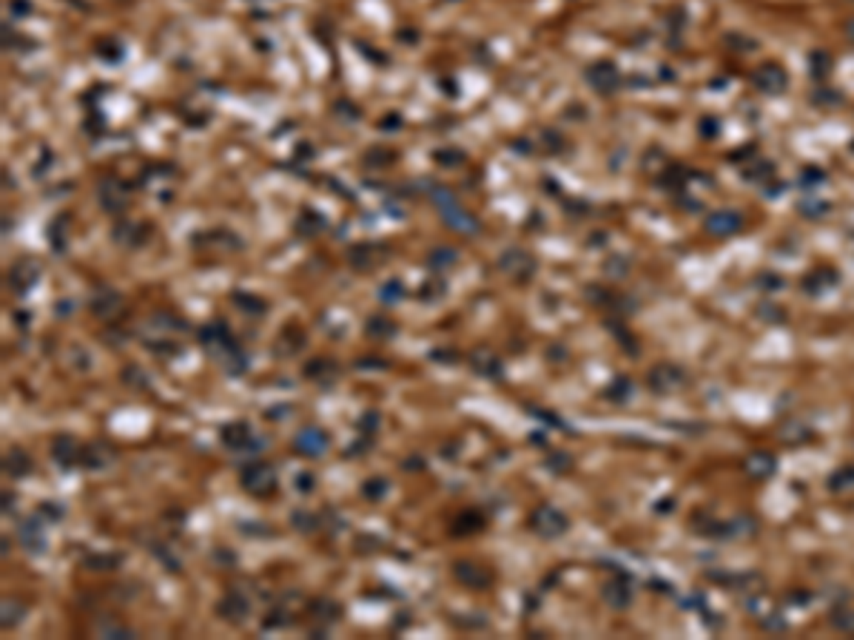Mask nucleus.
Returning a JSON list of instances; mask_svg holds the SVG:
<instances>
[{
	"label": "nucleus",
	"instance_id": "nucleus-1",
	"mask_svg": "<svg viewBox=\"0 0 854 640\" xmlns=\"http://www.w3.org/2000/svg\"><path fill=\"white\" fill-rule=\"evenodd\" d=\"M430 197H433V202H436V208H439V213L444 217V222L453 228V231H459V233H479V220L473 217L470 211H464L462 205H459V200L453 197V191L450 188H442V185H436V188H430Z\"/></svg>",
	"mask_w": 854,
	"mask_h": 640
},
{
	"label": "nucleus",
	"instance_id": "nucleus-2",
	"mask_svg": "<svg viewBox=\"0 0 854 640\" xmlns=\"http://www.w3.org/2000/svg\"><path fill=\"white\" fill-rule=\"evenodd\" d=\"M240 484H243L245 492H251L256 498H265L276 489L279 481H276V469L268 461H251L240 472Z\"/></svg>",
	"mask_w": 854,
	"mask_h": 640
},
{
	"label": "nucleus",
	"instance_id": "nucleus-3",
	"mask_svg": "<svg viewBox=\"0 0 854 640\" xmlns=\"http://www.w3.org/2000/svg\"><path fill=\"white\" fill-rule=\"evenodd\" d=\"M530 527H533V532L541 535V538H558V535L567 532L569 521H567V515H564L561 510H556L553 504H541V507L533 512V518H530Z\"/></svg>",
	"mask_w": 854,
	"mask_h": 640
},
{
	"label": "nucleus",
	"instance_id": "nucleus-4",
	"mask_svg": "<svg viewBox=\"0 0 854 640\" xmlns=\"http://www.w3.org/2000/svg\"><path fill=\"white\" fill-rule=\"evenodd\" d=\"M294 447H296V453H302L307 458H322L328 453L330 441H328V436L319 430V427H305V430L296 433Z\"/></svg>",
	"mask_w": 854,
	"mask_h": 640
},
{
	"label": "nucleus",
	"instance_id": "nucleus-5",
	"mask_svg": "<svg viewBox=\"0 0 854 640\" xmlns=\"http://www.w3.org/2000/svg\"><path fill=\"white\" fill-rule=\"evenodd\" d=\"M220 438H222V444H225L228 449H234V453H245V449H256V444H254V433H251V427H248L245 421H231V424H225V427H222V433H220Z\"/></svg>",
	"mask_w": 854,
	"mask_h": 640
},
{
	"label": "nucleus",
	"instance_id": "nucleus-6",
	"mask_svg": "<svg viewBox=\"0 0 854 640\" xmlns=\"http://www.w3.org/2000/svg\"><path fill=\"white\" fill-rule=\"evenodd\" d=\"M453 575H456V581H459L462 586H467V589H487L490 581H493L484 566L470 563V561H456V563H453Z\"/></svg>",
	"mask_w": 854,
	"mask_h": 640
},
{
	"label": "nucleus",
	"instance_id": "nucleus-7",
	"mask_svg": "<svg viewBox=\"0 0 854 640\" xmlns=\"http://www.w3.org/2000/svg\"><path fill=\"white\" fill-rule=\"evenodd\" d=\"M217 612L222 614L228 623H243L248 618V612H251V603H248V598L243 595V592L231 589V592H225V598L217 603Z\"/></svg>",
	"mask_w": 854,
	"mask_h": 640
},
{
	"label": "nucleus",
	"instance_id": "nucleus-8",
	"mask_svg": "<svg viewBox=\"0 0 854 640\" xmlns=\"http://www.w3.org/2000/svg\"><path fill=\"white\" fill-rule=\"evenodd\" d=\"M80 449H83V447L77 444L75 436H57V438L52 441V458H55L57 467L71 469L75 464H80Z\"/></svg>",
	"mask_w": 854,
	"mask_h": 640
},
{
	"label": "nucleus",
	"instance_id": "nucleus-9",
	"mask_svg": "<svg viewBox=\"0 0 854 640\" xmlns=\"http://www.w3.org/2000/svg\"><path fill=\"white\" fill-rule=\"evenodd\" d=\"M498 265H502V271H504L507 276H515V279H527V276L533 273V268H535V262L530 259V253L518 251V248L504 251L502 259H498Z\"/></svg>",
	"mask_w": 854,
	"mask_h": 640
},
{
	"label": "nucleus",
	"instance_id": "nucleus-10",
	"mask_svg": "<svg viewBox=\"0 0 854 640\" xmlns=\"http://www.w3.org/2000/svg\"><path fill=\"white\" fill-rule=\"evenodd\" d=\"M470 367L476 370L479 376H484V378H502L504 376V367H502V362H498V356L495 353H490V347H476L470 353Z\"/></svg>",
	"mask_w": 854,
	"mask_h": 640
},
{
	"label": "nucleus",
	"instance_id": "nucleus-11",
	"mask_svg": "<svg viewBox=\"0 0 854 640\" xmlns=\"http://www.w3.org/2000/svg\"><path fill=\"white\" fill-rule=\"evenodd\" d=\"M20 541H23V547H26L32 555L46 552V535H43V518L40 515L26 518L20 524Z\"/></svg>",
	"mask_w": 854,
	"mask_h": 640
},
{
	"label": "nucleus",
	"instance_id": "nucleus-12",
	"mask_svg": "<svg viewBox=\"0 0 854 640\" xmlns=\"http://www.w3.org/2000/svg\"><path fill=\"white\" fill-rule=\"evenodd\" d=\"M37 276H40L37 262H32V259H20V262L9 271V284H12L17 293H26L32 284L37 282Z\"/></svg>",
	"mask_w": 854,
	"mask_h": 640
},
{
	"label": "nucleus",
	"instance_id": "nucleus-13",
	"mask_svg": "<svg viewBox=\"0 0 854 640\" xmlns=\"http://www.w3.org/2000/svg\"><path fill=\"white\" fill-rule=\"evenodd\" d=\"M91 311H94V316H100V319H111V316H117L123 311V296L117 291L103 288V291H97L91 296Z\"/></svg>",
	"mask_w": 854,
	"mask_h": 640
},
{
	"label": "nucleus",
	"instance_id": "nucleus-14",
	"mask_svg": "<svg viewBox=\"0 0 854 640\" xmlns=\"http://www.w3.org/2000/svg\"><path fill=\"white\" fill-rule=\"evenodd\" d=\"M3 469H6V476H12V478H26L29 472L35 469V464H32V456L26 453V449L12 447L9 453L3 456Z\"/></svg>",
	"mask_w": 854,
	"mask_h": 640
},
{
	"label": "nucleus",
	"instance_id": "nucleus-15",
	"mask_svg": "<svg viewBox=\"0 0 854 640\" xmlns=\"http://www.w3.org/2000/svg\"><path fill=\"white\" fill-rule=\"evenodd\" d=\"M108 461H111V447L103 441H91L80 449V464L86 469H103L108 467Z\"/></svg>",
	"mask_w": 854,
	"mask_h": 640
},
{
	"label": "nucleus",
	"instance_id": "nucleus-16",
	"mask_svg": "<svg viewBox=\"0 0 854 640\" xmlns=\"http://www.w3.org/2000/svg\"><path fill=\"white\" fill-rule=\"evenodd\" d=\"M97 194H100L103 208H106V211H111V213H117V211H123V208H126V191H123V188L117 185L114 180H103V182H100V188H97Z\"/></svg>",
	"mask_w": 854,
	"mask_h": 640
},
{
	"label": "nucleus",
	"instance_id": "nucleus-17",
	"mask_svg": "<svg viewBox=\"0 0 854 640\" xmlns=\"http://www.w3.org/2000/svg\"><path fill=\"white\" fill-rule=\"evenodd\" d=\"M683 378V373L678 370V367H672V365H658L652 373H649V385L655 387V390H672L678 382Z\"/></svg>",
	"mask_w": 854,
	"mask_h": 640
},
{
	"label": "nucleus",
	"instance_id": "nucleus-18",
	"mask_svg": "<svg viewBox=\"0 0 854 640\" xmlns=\"http://www.w3.org/2000/svg\"><path fill=\"white\" fill-rule=\"evenodd\" d=\"M604 601L615 609H624L629 603V583L627 581H609L604 586Z\"/></svg>",
	"mask_w": 854,
	"mask_h": 640
},
{
	"label": "nucleus",
	"instance_id": "nucleus-19",
	"mask_svg": "<svg viewBox=\"0 0 854 640\" xmlns=\"http://www.w3.org/2000/svg\"><path fill=\"white\" fill-rule=\"evenodd\" d=\"M743 467H746V472L752 478H766V476H772V472H775V458L766 456V453H755V456L746 458Z\"/></svg>",
	"mask_w": 854,
	"mask_h": 640
},
{
	"label": "nucleus",
	"instance_id": "nucleus-20",
	"mask_svg": "<svg viewBox=\"0 0 854 640\" xmlns=\"http://www.w3.org/2000/svg\"><path fill=\"white\" fill-rule=\"evenodd\" d=\"M376 262H379L376 245H356V248H350V265L356 271H370Z\"/></svg>",
	"mask_w": 854,
	"mask_h": 640
},
{
	"label": "nucleus",
	"instance_id": "nucleus-21",
	"mask_svg": "<svg viewBox=\"0 0 854 640\" xmlns=\"http://www.w3.org/2000/svg\"><path fill=\"white\" fill-rule=\"evenodd\" d=\"M23 614H26V603L20 598H3V618H0L3 629H15L23 621Z\"/></svg>",
	"mask_w": 854,
	"mask_h": 640
},
{
	"label": "nucleus",
	"instance_id": "nucleus-22",
	"mask_svg": "<svg viewBox=\"0 0 854 640\" xmlns=\"http://www.w3.org/2000/svg\"><path fill=\"white\" fill-rule=\"evenodd\" d=\"M336 376V365L328 359H314L311 365H305V378H314V382H330Z\"/></svg>",
	"mask_w": 854,
	"mask_h": 640
},
{
	"label": "nucleus",
	"instance_id": "nucleus-23",
	"mask_svg": "<svg viewBox=\"0 0 854 640\" xmlns=\"http://www.w3.org/2000/svg\"><path fill=\"white\" fill-rule=\"evenodd\" d=\"M94 634L97 637H131V629L114 618H100L94 623Z\"/></svg>",
	"mask_w": 854,
	"mask_h": 640
},
{
	"label": "nucleus",
	"instance_id": "nucleus-24",
	"mask_svg": "<svg viewBox=\"0 0 854 640\" xmlns=\"http://www.w3.org/2000/svg\"><path fill=\"white\" fill-rule=\"evenodd\" d=\"M311 612H314V618H316V621H322V623H334V621L339 618V614H342L339 603L328 601V598H322V601H314V603H311Z\"/></svg>",
	"mask_w": 854,
	"mask_h": 640
},
{
	"label": "nucleus",
	"instance_id": "nucleus-25",
	"mask_svg": "<svg viewBox=\"0 0 854 640\" xmlns=\"http://www.w3.org/2000/svg\"><path fill=\"white\" fill-rule=\"evenodd\" d=\"M484 527V518L479 515V512H464V515H459L456 518V527H453V532L456 535H473V532H479Z\"/></svg>",
	"mask_w": 854,
	"mask_h": 640
},
{
	"label": "nucleus",
	"instance_id": "nucleus-26",
	"mask_svg": "<svg viewBox=\"0 0 854 640\" xmlns=\"http://www.w3.org/2000/svg\"><path fill=\"white\" fill-rule=\"evenodd\" d=\"M234 304L240 307V311H245V313H254V316H259V313L268 311V304H265L263 299L251 296V293H234Z\"/></svg>",
	"mask_w": 854,
	"mask_h": 640
},
{
	"label": "nucleus",
	"instance_id": "nucleus-27",
	"mask_svg": "<svg viewBox=\"0 0 854 640\" xmlns=\"http://www.w3.org/2000/svg\"><path fill=\"white\" fill-rule=\"evenodd\" d=\"M117 563H120L117 555H88L83 561V566L91 569V572H111V569H117Z\"/></svg>",
	"mask_w": 854,
	"mask_h": 640
},
{
	"label": "nucleus",
	"instance_id": "nucleus-28",
	"mask_svg": "<svg viewBox=\"0 0 854 640\" xmlns=\"http://www.w3.org/2000/svg\"><path fill=\"white\" fill-rule=\"evenodd\" d=\"M396 333V324L385 316H373L368 322V336H376V339H390Z\"/></svg>",
	"mask_w": 854,
	"mask_h": 640
},
{
	"label": "nucleus",
	"instance_id": "nucleus-29",
	"mask_svg": "<svg viewBox=\"0 0 854 640\" xmlns=\"http://www.w3.org/2000/svg\"><path fill=\"white\" fill-rule=\"evenodd\" d=\"M385 492H388V481L382 476H373L362 484V495L368 498V501H382Z\"/></svg>",
	"mask_w": 854,
	"mask_h": 640
},
{
	"label": "nucleus",
	"instance_id": "nucleus-30",
	"mask_svg": "<svg viewBox=\"0 0 854 640\" xmlns=\"http://www.w3.org/2000/svg\"><path fill=\"white\" fill-rule=\"evenodd\" d=\"M589 80L596 83V86H598L601 91H609V88L615 86V80H618V77H615L612 66H598V68H592V71H589Z\"/></svg>",
	"mask_w": 854,
	"mask_h": 640
},
{
	"label": "nucleus",
	"instance_id": "nucleus-31",
	"mask_svg": "<svg viewBox=\"0 0 854 640\" xmlns=\"http://www.w3.org/2000/svg\"><path fill=\"white\" fill-rule=\"evenodd\" d=\"M427 262H430V268H436V271H444L456 262V251L453 248H436V251H430V256H427Z\"/></svg>",
	"mask_w": 854,
	"mask_h": 640
},
{
	"label": "nucleus",
	"instance_id": "nucleus-32",
	"mask_svg": "<svg viewBox=\"0 0 854 640\" xmlns=\"http://www.w3.org/2000/svg\"><path fill=\"white\" fill-rule=\"evenodd\" d=\"M401 296H405V288H401V284H399L396 279H393V282H385V284H382V291H379V299H382L385 304H396Z\"/></svg>",
	"mask_w": 854,
	"mask_h": 640
},
{
	"label": "nucleus",
	"instance_id": "nucleus-33",
	"mask_svg": "<svg viewBox=\"0 0 854 640\" xmlns=\"http://www.w3.org/2000/svg\"><path fill=\"white\" fill-rule=\"evenodd\" d=\"M294 527L299 530V532H316L319 530V518L316 515H311V512H294Z\"/></svg>",
	"mask_w": 854,
	"mask_h": 640
},
{
	"label": "nucleus",
	"instance_id": "nucleus-34",
	"mask_svg": "<svg viewBox=\"0 0 854 640\" xmlns=\"http://www.w3.org/2000/svg\"><path fill=\"white\" fill-rule=\"evenodd\" d=\"M447 293V284L442 282V279H430L424 284V288L419 291V299H427V302H433V299H439V296H444Z\"/></svg>",
	"mask_w": 854,
	"mask_h": 640
},
{
	"label": "nucleus",
	"instance_id": "nucleus-35",
	"mask_svg": "<svg viewBox=\"0 0 854 640\" xmlns=\"http://www.w3.org/2000/svg\"><path fill=\"white\" fill-rule=\"evenodd\" d=\"M123 382H129L131 387H137V390H146L151 382H149V376H142V370L140 367H129V370H123Z\"/></svg>",
	"mask_w": 854,
	"mask_h": 640
},
{
	"label": "nucleus",
	"instance_id": "nucleus-36",
	"mask_svg": "<svg viewBox=\"0 0 854 640\" xmlns=\"http://www.w3.org/2000/svg\"><path fill=\"white\" fill-rule=\"evenodd\" d=\"M433 157H436L439 165H447V168H453V165H459V162L464 159V154H462L459 148H442V151H436Z\"/></svg>",
	"mask_w": 854,
	"mask_h": 640
},
{
	"label": "nucleus",
	"instance_id": "nucleus-37",
	"mask_svg": "<svg viewBox=\"0 0 854 640\" xmlns=\"http://www.w3.org/2000/svg\"><path fill=\"white\" fill-rule=\"evenodd\" d=\"M376 427H379V413H376V410H368V413L359 418V430H362V436L376 433Z\"/></svg>",
	"mask_w": 854,
	"mask_h": 640
},
{
	"label": "nucleus",
	"instance_id": "nucleus-38",
	"mask_svg": "<svg viewBox=\"0 0 854 640\" xmlns=\"http://www.w3.org/2000/svg\"><path fill=\"white\" fill-rule=\"evenodd\" d=\"M835 626L854 634V612H840V614H835Z\"/></svg>",
	"mask_w": 854,
	"mask_h": 640
},
{
	"label": "nucleus",
	"instance_id": "nucleus-39",
	"mask_svg": "<svg viewBox=\"0 0 854 640\" xmlns=\"http://www.w3.org/2000/svg\"><path fill=\"white\" fill-rule=\"evenodd\" d=\"M100 57H106V60H120V46L117 43H111V40H106V43H100Z\"/></svg>",
	"mask_w": 854,
	"mask_h": 640
},
{
	"label": "nucleus",
	"instance_id": "nucleus-40",
	"mask_svg": "<svg viewBox=\"0 0 854 640\" xmlns=\"http://www.w3.org/2000/svg\"><path fill=\"white\" fill-rule=\"evenodd\" d=\"M296 487H299V492H314L316 481H314L311 472H299V476H296Z\"/></svg>",
	"mask_w": 854,
	"mask_h": 640
},
{
	"label": "nucleus",
	"instance_id": "nucleus-41",
	"mask_svg": "<svg viewBox=\"0 0 854 640\" xmlns=\"http://www.w3.org/2000/svg\"><path fill=\"white\" fill-rule=\"evenodd\" d=\"M288 623H291L288 612H271V618L265 621V626H268V629H274V626H288Z\"/></svg>",
	"mask_w": 854,
	"mask_h": 640
},
{
	"label": "nucleus",
	"instance_id": "nucleus-42",
	"mask_svg": "<svg viewBox=\"0 0 854 640\" xmlns=\"http://www.w3.org/2000/svg\"><path fill=\"white\" fill-rule=\"evenodd\" d=\"M40 515H49L52 521H60V518H63V507H55V504L46 501V504L40 507Z\"/></svg>",
	"mask_w": 854,
	"mask_h": 640
},
{
	"label": "nucleus",
	"instance_id": "nucleus-43",
	"mask_svg": "<svg viewBox=\"0 0 854 640\" xmlns=\"http://www.w3.org/2000/svg\"><path fill=\"white\" fill-rule=\"evenodd\" d=\"M550 467L558 469V472H561V469H569V458H567L564 453H556V456L550 458Z\"/></svg>",
	"mask_w": 854,
	"mask_h": 640
},
{
	"label": "nucleus",
	"instance_id": "nucleus-44",
	"mask_svg": "<svg viewBox=\"0 0 854 640\" xmlns=\"http://www.w3.org/2000/svg\"><path fill=\"white\" fill-rule=\"evenodd\" d=\"M433 359H436V362H447V365H450V362H456L459 356H456L453 350H433Z\"/></svg>",
	"mask_w": 854,
	"mask_h": 640
},
{
	"label": "nucleus",
	"instance_id": "nucleus-45",
	"mask_svg": "<svg viewBox=\"0 0 854 640\" xmlns=\"http://www.w3.org/2000/svg\"><path fill=\"white\" fill-rule=\"evenodd\" d=\"M12 12L26 14V12H29V3H23V0H15V3H12Z\"/></svg>",
	"mask_w": 854,
	"mask_h": 640
}]
</instances>
